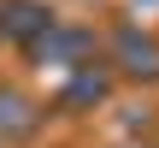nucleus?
<instances>
[{"mask_svg":"<svg viewBox=\"0 0 159 148\" xmlns=\"http://www.w3.org/2000/svg\"><path fill=\"white\" fill-rule=\"evenodd\" d=\"M118 59H124V71H142V77H153V71H159V47H153V42H142L136 30L118 36Z\"/></svg>","mask_w":159,"mask_h":148,"instance_id":"nucleus-1","label":"nucleus"}]
</instances>
